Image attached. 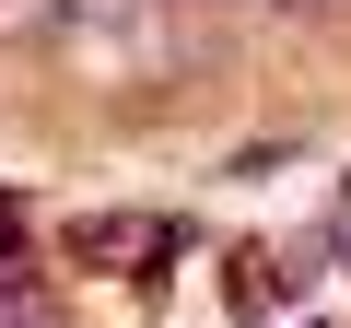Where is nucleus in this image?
<instances>
[{
  "label": "nucleus",
  "mask_w": 351,
  "mask_h": 328,
  "mask_svg": "<svg viewBox=\"0 0 351 328\" xmlns=\"http://www.w3.org/2000/svg\"><path fill=\"white\" fill-rule=\"evenodd\" d=\"M152 0H47L36 12V36H59V47H94V59H152Z\"/></svg>",
  "instance_id": "nucleus-1"
}]
</instances>
